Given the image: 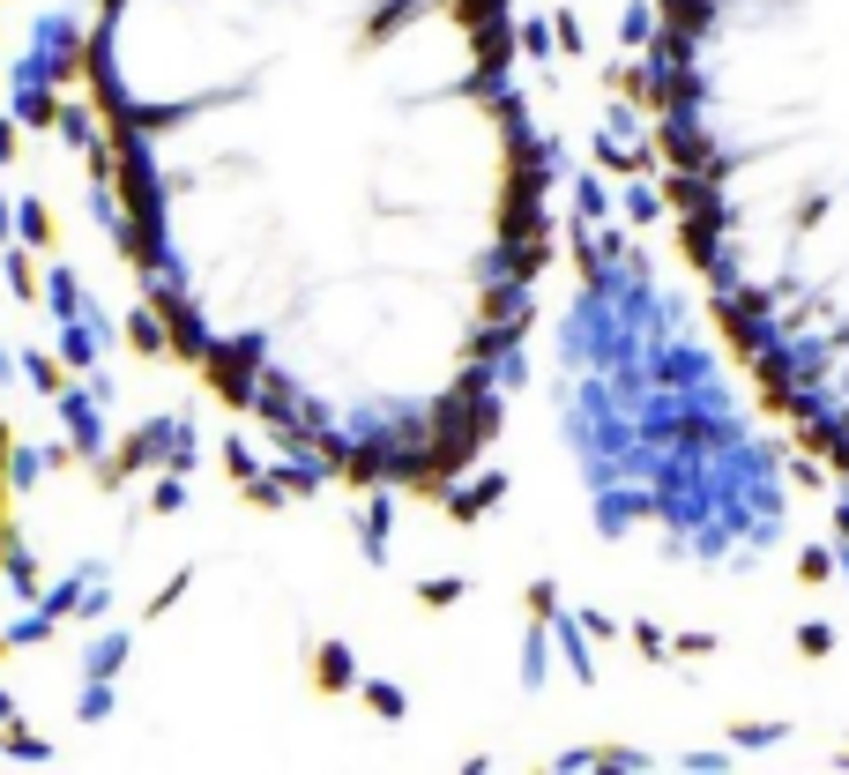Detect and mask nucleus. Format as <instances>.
<instances>
[{
	"label": "nucleus",
	"instance_id": "obj_1",
	"mask_svg": "<svg viewBox=\"0 0 849 775\" xmlns=\"http://www.w3.org/2000/svg\"><path fill=\"white\" fill-rule=\"evenodd\" d=\"M83 97L179 373L313 492L469 500L552 276L514 0H89Z\"/></svg>",
	"mask_w": 849,
	"mask_h": 775
},
{
	"label": "nucleus",
	"instance_id": "obj_3",
	"mask_svg": "<svg viewBox=\"0 0 849 775\" xmlns=\"http://www.w3.org/2000/svg\"><path fill=\"white\" fill-rule=\"evenodd\" d=\"M0 529H8V426H0Z\"/></svg>",
	"mask_w": 849,
	"mask_h": 775
},
{
	"label": "nucleus",
	"instance_id": "obj_4",
	"mask_svg": "<svg viewBox=\"0 0 849 775\" xmlns=\"http://www.w3.org/2000/svg\"><path fill=\"white\" fill-rule=\"evenodd\" d=\"M0 8H8V0H0Z\"/></svg>",
	"mask_w": 849,
	"mask_h": 775
},
{
	"label": "nucleus",
	"instance_id": "obj_2",
	"mask_svg": "<svg viewBox=\"0 0 849 775\" xmlns=\"http://www.w3.org/2000/svg\"><path fill=\"white\" fill-rule=\"evenodd\" d=\"M656 150L730 358L849 485V0H656Z\"/></svg>",
	"mask_w": 849,
	"mask_h": 775
}]
</instances>
